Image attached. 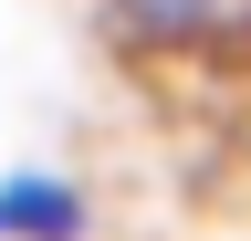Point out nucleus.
<instances>
[{"label": "nucleus", "instance_id": "obj_1", "mask_svg": "<svg viewBox=\"0 0 251 241\" xmlns=\"http://www.w3.org/2000/svg\"><path fill=\"white\" fill-rule=\"evenodd\" d=\"M147 53H251V0H105Z\"/></svg>", "mask_w": 251, "mask_h": 241}, {"label": "nucleus", "instance_id": "obj_2", "mask_svg": "<svg viewBox=\"0 0 251 241\" xmlns=\"http://www.w3.org/2000/svg\"><path fill=\"white\" fill-rule=\"evenodd\" d=\"M94 210L63 168H11L0 178V241H84Z\"/></svg>", "mask_w": 251, "mask_h": 241}]
</instances>
